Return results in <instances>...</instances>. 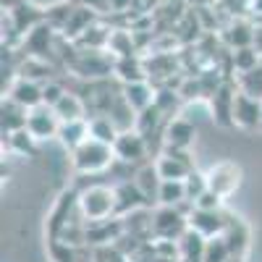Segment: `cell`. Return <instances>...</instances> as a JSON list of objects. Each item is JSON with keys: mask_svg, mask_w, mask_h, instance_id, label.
<instances>
[{"mask_svg": "<svg viewBox=\"0 0 262 262\" xmlns=\"http://www.w3.org/2000/svg\"><path fill=\"white\" fill-rule=\"evenodd\" d=\"M53 111L58 113L60 121H79V118H90V116H84L86 113V102L79 97V95H71V92H66L58 105H53Z\"/></svg>", "mask_w": 262, "mask_h": 262, "instance_id": "obj_17", "label": "cell"}, {"mask_svg": "<svg viewBox=\"0 0 262 262\" xmlns=\"http://www.w3.org/2000/svg\"><path fill=\"white\" fill-rule=\"evenodd\" d=\"M116 200H118V205H116V212L118 215H131V212H137V210H142V207L149 205L147 196L139 191V186L134 181L116 186Z\"/></svg>", "mask_w": 262, "mask_h": 262, "instance_id": "obj_14", "label": "cell"}, {"mask_svg": "<svg viewBox=\"0 0 262 262\" xmlns=\"http://www.w3.org/2000/svg\"><path fill=\"white\" fill-rule=\"evenodd\" d=\"M189 228H194L196 233H202L205 238H215V236H223L228 228V217L221 210H200V207H191L189 212Z\"/></svg>", "mask_w": 262, "mask_h": 262, "instance_id": "obj_8", "label": "cell"}, {"mask_svg": "<svg viewBox=\"0 0 262 262\" xmlns=\"http://www.w3.org/2000/svg\"><path fill=\"white\" fill-rule=\"evenodd\" d=\"M27 128H29V134L34 139H50V137H58L60 118H58V113L53 111L50 105H37V107L29 111Z\"/></svg>", "mask_w": 262, "mask_h": 262, "instance_id": "obj_9", "label": "cell"}, {"mask_svg": "<svg viewBox=\"0 0 262 262\" xmlns=\"http://www.w3.org/2000/svg\"><path fill=\"white\" fill-rule=\"evenodd\" d=\"M233 257L226 236H215V238H207V247H205V257L202 262H228Z\"/></svg>", "mask_w": 262, "mask_h": 262, "instance_id": "obj_22", "label": "cell"}, {"mask_svg": "<svg viewBox=\"0 0 262 262\" xmlns=\"http://www.w3.org/2000/svg\"><path fill=\"white\" fill-rule=\"evenodd\" d=\"M113 149H116V160L128 163V165H137V163H142L144 155H147V139H144L142 131L134 126V128L121 131V134L116 137Z\"/></svg>", "mask_w": 262, "mask_h": 262, "instance_id": "obj_5", "label": "cell"}, {"mask_svg": "<svg viewBox=\"0 0 262 262\" xmlns=\"http://www.w3.org/2000/svg\"><path fill=\"white\" fill-rule=\"evenodd\" d=\"M92 134H90V118H79V121H60V128H58V142L66 147V149H76L81 142H86Z\"/></svg>", "mask_w": 262, "mask_h": 262, "instance_id": "obj_13", "label": "cell"}, {"mask_svg": "<svg viewBox=\"0 0 262 262\" xmlns=\"http://www.w3.org/2000/svg\"><path fill=\"white\" fill-rule=\"evenodd\" d=\"M6 142H8L11 149L21 152V155H27V152H32V147H34L37 139L29 134V128H18V131H11V134H6Z\"/></svg>", "mask_w": 262, "mask_h": 262, "instance_id": "obj_24", "label": "cell"}, {"mask_svg": "<svg viewBox=\"0 0 262 262\" xmlns=\"http://www.w3.org/2000/svg\"><path fill=\"white\" fill-rule=\"evenodd\" d=\"M257 55H259V53L252 50V48H247V45H244V48H238V50H236V58H233L236 66H238V71L244 74V71L254 69V66H257Z\"/></svg>", "mask_w": 262, "mask_h": 262, "instance_id": "obj_28", "label": "cell"}, {"mask_svg": "<svg viewBox=\"0 0 262 262\" xmlns=\"http://www.w3.org/2000/svg\"><path fill=\"white\" fill-rule=\"evenodd\" d=\"M27 118H29V111L24 105L13 102L11 97L3 102V137L11 134V131H18V128H27Z\"/></svg>", "mask_w": 262, "mask_h": 262, "instance_id": "obj_18", "label": "cell"}, {"mask_svg": "<svg viewBox=\"0 0 262 262\" xmlns=\"http://www.w3.org/2000/svg\"><path fill=\"white\" fill-rule=\"evenodd\" d=\"M116 189L111 186H86L79 191V200H76V212L84 217V223H97V221H107V217H116Z\"/></svg>", "mask_w": 262, "mask_h": 262, "instance_id": "obj_1", "label": "cell"}, {"mask_svg": "<svg viewBox=\"0 0 262 262\" xmlns=\"http://www.w3.org/2000/svg\"><path fill=\"white\" fill-rule=\"evenodd\" d=\"M126 6V0H111V8H116V11H121Z\"/></svg>", "mask_w": 262, "mask_h": 262, "instance_id": "obj_30", "label": "cell"}, {"mask_svg": "<svg viewBox=\"0 0 262 262\" xmlns=\"http://www.w3.org/2000/svg\"><path fill=\"white\" fill-rule=\"evenodd\" d=\"M189 228V215H181L179 207L160 205L158 212H152V233L158 238H181V233Z\"/></svg>", "mask_w": 262, "mask_h": 262, "instance_id": "obj_4", "label": "cell"}, {"mask_svg": "<svg viewBox=\"0 0 262 262\" xmlns=\"http://www.w3.org/2000/svg\"><path fill=\"white\" fill-rule=\"evenodd\" d=\"M205 176H207V189H212L215 194H221L223 200L231 196L238 186H242V168H238L233 160L215 163Z\"/></svg>", "mask_w": 262, "mask_h": 262, "instance_id": "obj_3", "label": "cell"}, {"mask_svg": "<svg viewBox=\"0 0 262 262\" xmlns=\"http://www.w3.org/2000/svg\"><path fill=\"white\" fill-rule=\"evenodd\" d=\"M8 97H11L13 102H18V105H24L27 111H32V107H37V105H45V102H42V84H37V81L29 79V76H21V79L11 86Z\"/></svg>", "mask_w": 262, "mask_h": 262, "instance_id": "obj_11", "label": "cell"}, {"mask_svg": "<svg viewBox=\"0 0 262 262\" xmlns=\"http://www.w3.org/2000/svg\"><path fill=\"white\" fill-rule=\"evenodd\" d=\"M90 134L100 142H107V144H113L116 137L121 134V128L113 123V118L107 116V113H100V116H92L90 118Z\"/></svg>", "mask_w": 262, "mask_h": 262, "instance_id": "obj_20", "label": "cell"}, {"mask_svg": "<svg viewBox=\"0 0 262 262\" xmlns=\"http://www.w3.org/2000/svg\"><path fill=\"white\" fill-rule=\"evenodd\" d=\"M231 123L238 128H257L262 126V100L247 92H238L231 107Z\"/></svg>", "mask_w": 262, "mask_h": 262, "instance_id": "obj_6", "label": "cell"}, {"mask_svg": "<svg viewBox=\"0 0 262 262\" xmlns=\"http://www.w3.org/2000/svg\"><path fill=\"white\" fill-rule=\"evenodd\" d=\"M76 200H79V194H74V191H66L60 200H58L55 210L50 212V236H53V238L60 236V231L71 223V221H69V212L76 207Z\"/></svg>", "mask_w": 262, "mask_h": 262, "instance_id": "obj_16", "label": "cell"}, {"mask_svg": "<svg viewBox=\"0 0 262 262\" xmlns=\"http://www.w3.org/2000/svg\"><path fill=\"white\" fill-rule=\"evenodd\" d=\"M228 262H242V254H233V257H231Z\"/></svg>", "mask_w": 262, "mask_h": 262, "instance_id": "obj_31", "label": "cell"}, {"mask_svg": "<svg viewBox=\"0 0 262 262\" xmlns=\"http://www.w3.org/2000/svg\"><path fill=\"white\" fill-rule=\"evenodd\" d=\"M134 184H137V186H139V191L147 196V202H155V200H158V191H160L163 179H160V173H158V168H155V165H144V168L137 173Z\"/></svg>", "mask_w": 262, "mask_h": 262, "instance_id": "obj_19", "label": "cell"}, {"mask_svg": "<svg viewBox=\"0 0 262 262\" xmlns=\"http://www.w3.org/2000/svg\"><path fill=\"white\" fill-rule=\"evenodd\" d=\"M66 95V90L58 84V81H48V84H42V102L45 105H58V100Z\"/></svg>", "mask_w": 262, "mask_h": 262, "instance_id": "obj_29", "label": "cell"}, {"mask_svg": "<svg viewBox=\"0 0 262 262\" xmlns=\"http://www.w3.org/2000/svg\"><path fill=\"white\" fill-rule=\"evenodd\" d=\"M158 202L168 205V207H181L184 202H189L186 184L184 181H163L160 191H158Z\"/></svg>", "mask_w": 262, "mask_h": 262, "instance_id": "obj_21", "label": "cell"}, {"mask_svg": "<svg viewBox=\"0 0 262 262\" xmlns=\"http://www.w3.org/2000/svg\"><path fill=\"white\" fill-rule=\"evenodd\" d=\"M121 95L126 97V102L134 107L137 113H142V111H147V107H152L155 105V90L147 84V79H142V81H128V84H123V90H121Z\"/></svg>", "mask_w": 262, "mask_h": 262, "instance_id": "obj_12", "label": "cell"}, {"mask_svg": "<svg viewBox=\"0 0 262 262\" xmlns=\"http://www.w3.org/2000/svg\"><path fill=\"white\" fill-rule=\"evenodd\" d=\"M191 207H200V210H221V207H223V196L215 194L212 189H205V191L191 202Z\"/></svg>", "mask_w": 262, "mask_h": 262, "instance_id": "obj_27", "label": "cell"}, {"mask_svg": "<svg viewBox=\"0 0 262 262\" xmlns=\"http://www.w3.org/2000/svg\"><path fill=\"white\" fill-rule=\"evenodd\" d=\"M50 252H53V259H55V262H79L76 247L69 244V242H63V238H53Z\"/></svg>", "mask_w": 262, "mask_h": 262, "instance_id": "obj_25", "label": "cell"}, {"mask_svg": "<svg viewBox=\"0 0 262 262\" xmlns=\"http://www.w3.org/2000/svg\"><path fill=\"white\" fill-rule=\"evenodd\" d=\"M155 168H158L163 181H184L189 173L194 170V165L189 163L186 149H168V147H165L163 155L158 158Z\"/></svg>", "mask_w": 262, "mask_h": 262, "instance_id": "obj_7", "label": "cell"}, {"mask_svg": "<svg viewBox=\"0 0 262 262\" xmlns=\"http://www.w3.org/2000/svg\"><path fill=\"white\" fill-rule=\"evenodd\" d=\"M116 160V149L113 144L100 142L95 137H90L86 142H81L76 149H71V165L76 173L92 176V173H102L105 168H111Z\"/></svg>", "mask_w": 262, "mask_h": 262, "instance_id": "obj_2", "label": "cell"}, {"mask_svg": "<svg viewBox=\"0 0 262 262\" xmlns=\"http://www.w3.org/2000/svg\"><path fill=\"white\" fill-rule=\"evenodd\" d=\"M238 84H242V92L262 100V66H254V69L244 71L242 79H238Z\"/></svg>", "mask_w": 262, "mask_h": 262, "instance_id": "obj_23", "label": "cell"}, {"mask_svg": "<svg viewBox=\"0 0 262 262\" xmlns=\"http://www.w3.org/2000/svg\"><path fill=\"white\" fill-rule=\"evenodd\" d=\"M184 184H186V194H189V202H194L196 196H200L205 189H207V176H202V173H196V170H191L189 176L184 179Z\"/></svg>", "mask_w": 262, "mask_h": 262, "instance_id": "obj_26", "label": "cell"}, {"mask_svg": "<svg viewBox=\"0 0 262 262\" xmlns=\"http://www.w3.org/2000/svg\"><path fill=\"white\" fill-rule=\"evenodd\" d=\"M254 8H257V11L262 13V0H254Z\"/></svg>", "mask_w": 262, "mask_h": 262, "instance_id": "obj_32", "label": "cell"}, {"mask_svg": "<svg viewBox=\"0 0 262 262\" xmlns=\"http://www.w3.org/2000/svg\"><path fill=\"white\" fill-rule=\"evenodd\" d=\"M196 137V128L186 121V118H173L165 128V147L168 149H186L194 144Z\"/></svg>", "mask_w": 262, "mask_h": 262, "instance_id": "obj_10", "label": "cell"}, {"mask_svg": "<svg viewBox=\"0 0 262 262\" xmlns=\"http://www.w3.org/2000/svg\"><path fill=\"white\" fill-rule=\"evenodd\" d=\"M205 247H207V238L202 233H196L194 228H186L181 233V238H179V257H181V262H202Z\"/></svg>", "mask_w": 262, "mask_h": 262, "instance_id": "obj_15", "label": "cell"}]
</instances>
